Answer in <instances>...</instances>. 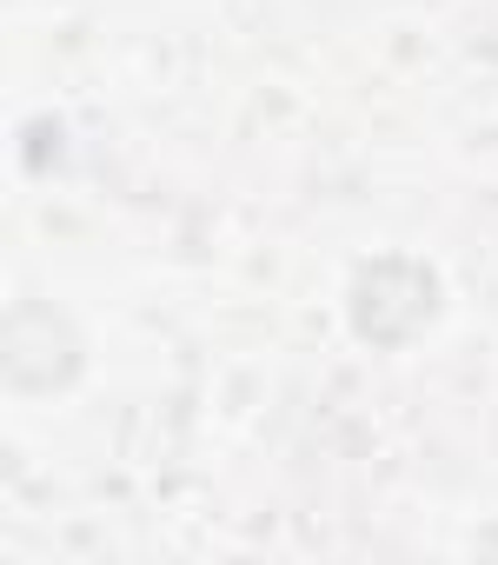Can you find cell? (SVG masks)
Segmentation results:
<instances>
[{"mask_svg":"<svg viewBox=\"0 0 498 565\" xmlns=\"http://www.w3.org/2000/svg\"><path fill=\"white\" fill-rule=\"evenodd\" d=\"M439 320V273L425 259H372L353 279V327L372 347H412Z\"/></svg>","mask_w":498,"mask_h":565,"instance_id":"cell-1","label":"cell"},{"mask_svg":"<svg viewBox=\"0 0 498 565\" xmlns=\"http://www.w3.org/2000/svg\"><path fill=\"white\" fill-rule=\"evenodd\" d=\"M87 366V347L74 333V320L47 300H21L8 313V380L21 393H61L74 386Z\"/></svg>","mask_w":498,"mask_h":565,"instance_id":"cell-2","label":"cell"}]
</instances>
